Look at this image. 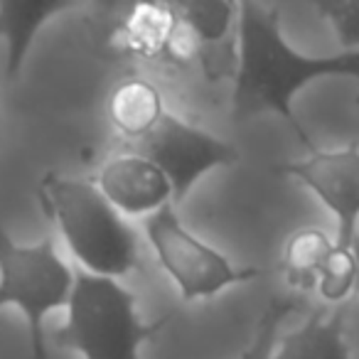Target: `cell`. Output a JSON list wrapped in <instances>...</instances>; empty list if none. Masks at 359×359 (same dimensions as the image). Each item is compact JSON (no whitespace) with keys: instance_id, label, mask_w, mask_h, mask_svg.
I'll return each mask as SVG.
<instances>
[{"instance_id":"obj_1","label":"cell","mask_w":359,"mask_h":359,"mask_svg":"<svg viewBox=\"0 0 359 359\" xmlns=\"http://www.w3.org/2000/svg\"><path fill=\"white\" fill-rule=\"evenodd\" d=\"M330 76L359 79V52L308 57L283 37L278 8L239 3L236 69L231 86V116L236 121L273 114L293 128L305 148L313 150L315 145L293 114V101L308 84Z\"/></svg>"},{"instance_id":"obj_2","label":"cell","mask_w":359,"mask_h":359,"mask_svg":"<svg viewBox=\"0 0 359 359\" xmlns=\"http://www.w3.org/2000/svg\"><path fill=\"white\" fill-rule=\"evenodd\" d=\"M40 205L86 273L121 280L138 269L135 229L94 180L47 175L40 185Z\"/></svg>"},{"instance_id":"obj_3","label":"cell","mask_w":359,"mask_h":359,"mask_svg":"<svg viewBox=\"0 0 359 359\" xmlns=\"http://www.w3.org/2000/svg\"><path fill=\"white\" fill-rule=\"evenodd\" d=\"M145 323L135 305V295L121 280L74 273L67 323L55 332V344L69 349L79 359H140V349L165 323Z\"/></svg>"},{"instance_id":"obj_4","label":"cell","mask_w":359,"mask_h":359,"mask_svg":"<svg viewBox=\"0 0 359 359\" xmlns=\"http://www.w3.org/2000/svg\"><path fill=\"white\" fill-rule=\"evenodd\" d=\"M74 271L57 254L55 241L18 244L0 226V310L13 305L22 313L30 330L32 359H47L45 318L67 308Z\"/></svg>"},{"instance_id":"obj_5","label":"cell","mask_w":359,"mask_h":359,"mask_svg":"<svg viewBox=\"0 0 359 359\" xmlns=\"http://www.w3.org/2000/svg\"><path fill=\"white\" fill-rule=\"evenodd\" d=\"M145 236L160 269L170 276L182 300H207L231 285L261 276L256 269H236L222 251L192 234L175 205H165L145 219Z\"/></svg>"},{"instance_id":"obj_6","label":"cell","mask_w":359,"mask_h":359,"mask_svg":"<svg viewBox=\"0 0 359 359\" xmlns=\"http://www.w3.org/2000/svg\"><path fill=\"white\" fill-rule=\"evenodd\" d=\"M138 145L140 155L158 165L160 172L168 177L175 207L190 195L207 172L239 160V153L226 140L170 111Z\"/></svg>"},{"instance_id":"obj_7","label":"cell","mask_w":359,"mask_h":359,"mask_svg":"<svg viewBox=\"0 0 359 359\" xmlns=\"http://www.w3.org/2000/svg\"><path fill=\"white\" fill-rule=\"evenodd\" d=\"M276 172L298 180L334 217V244L352 246L359 234V143L342 150H310V158L278 165Z\"/></svg>"},{"instance_id":"obj_8","label":"cell","mask_w":359,"mask_h":359,"mask_svg":"<svg viewBox=\"0 0 359 359\" xmlns=\"http://www.w3.org/2000/svg\"><path fill=\"white\" fill-rule=\"evenodd\" d=\"M96 185L123 217L148 219L165 205H175L168 177L140 153L114 155L99 170Z\"/></svg>"},{"instance_id":"obj_9","label":"cell","mask_w":359,"mask_h":359,"mask_svg":"<svg viewBox=\"0 0 359 359\" xmlns=\"http://www.w3.org/2000/svg\"><path fill=\"white\" fill-rule=\"evenodd\" d=\"M76 8L69 0H3L0 3V40L8 45V76L15 79L25 65L35 37L60 13Z\"/></svg>"},{"instance_id":"obj_10","label":"cell","mask_w":359,"mask_h":359,"mask_svg":"<svg viewBox=\"0 0 359 359\" xmlns=\"http://www.w3.org/2000/svg\"><path fill=\"white\" fill-rule=\"evenodd\" d=\"M168 114L160 89L143 76L123 79L109 96V121L126 140H143Z\"/></svg>"},{"instance_id":"obj_11","label":"cell","mask_w":359,"mask_h":359,"mask_svg":"<svg viewBox=\"0 0 359 359\" xmlns=\"http://www.w3.org/2000/svg\"><path fill=\"white\" fill-rule=\"evenodd\" d=\"M273 359H352L342 313H315L288 334H280Z\"/></svg>"},{"instance_id":"obj_12","label":"cell","mask_w":359,"mask_h":359,"mask_svg":"<svg viewBox=\"0 0 359 359\" xmlns=\"http://www.w3.org/2000/svg\"><path fill=\"white\" fill-rule=\"evenodd\" d=\"M332 246L334 236H330L320 226H303L293 231L285 241L283 261H280V271L290 288L313 290Z\"/></svg>"},{"instance_id":"obj_13","label":"cell","mask_w":359,"mask_h":359,"mask_svg":"<svg viewBox=\"0 0 359 359\" xmlns=\"http://www.w3.org/2000/svg\"><path fill=\"white\" fill-rule=\"evenodd\" d=\"M177 30L180 18L175 6H135L121 27V40L140 55H168Z\"/></svg>"},{"instance_id":"obj_14","label":"cell","mask_w":359,"mask_h":359,"mask_svg":"<svg viewBox=\"0 0 359 359\" xmlns=\"http://www.w3.org/2000/svg\"><path fill=\"white\" fill-rule=\"evenodd\" d=\"M354 285H357V256H354V249L352 246L334 244L323 271H320L315 288L327 303H342L349 295H354Z\"/></svg>"},{"instance_id":"obj_15","label":"cell","mask_w":359,"mask_h":359,"mask_svg":"<svg viewBox=\"0 0 359 359\" xmlns=\"http://www.w3.org/2000/svg\"><path fill=\"white\" fill-rule=\"evenodd\" d=\"M298 308V300L295 298H285V295H276L266 310L261 313L259 323L254 327V337H251L249 347L244 349L241 359H273L276 354V344L280 339V327L288 320V315L295 313Z\"/></svg>"},{"instance_id":"obj_16","label":"cell","mask_w":359,"mask_h":359,"mask_svg":"<svg viewBox=\"0 0 359 359\" xmlns=\"http://www.w3.org/2000/svg\"><path fill=\"white\" fill-rule=\"evenodd\" d=\"M315 13L327 20L339 42V52H359V0H325Z\"/></svg>"},{"instance_id":"obj_17","label":"cell","mask_w":359,"mask_h":359,"mask_svg":"<svg viewBox=\"0 0 359 359\" xmlns=\"http://www.w3.org/2000/svg\"><path fill=\"white\" fill-rule=\"evenodd\" d=\"M352 249H354V256H357V285H354V295H357L359 293V234H357V239H354Z\"/></svg>"},{"instance_id":"obj_18","label":"cell","mask_w":359,"mask_h":359,"mask_svg":"<svg viewBox=\"0 0 359 359\" xmlns=\"http://www.w3.org/2000/svg\"><path fill=\"white\" fill-rule=\"evenodd\" d=\"M357 106H359V96H357Z\"/></svg>"}]
</instances>
